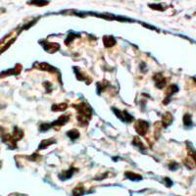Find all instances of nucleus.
Returning a JSON list of instances; mask_svg holds the SVG:
<instances>
[{"label":"nucleus","instance_id":"nucleus-1","mask_svg":"<svg viewBox=\"0 0 196 196\" xmlns=\"http://www.w3.org/2000/svg\"><path fill=\"white\" fill-rule=\"evenodd\" d=\"M134 128H135L136 133H138L139 135H145L147 130H148V128H149V124L145 121L138 120L134 124Z\"/></svg>","mask_w":196,"mask_h":196},{"label":"nucleus","instance_id":"nucleus-2","mask_svg":"<svg viewBox=\"0 0 196 196\" xmlns=\"http://www.w3.org/2000/svg\"><path fill=\"white\" fill-rule=\"evenodd\" d=\"M113 111L115 112L116 116H117V117L120 119L121 121H122V122H130L131 121H133V116H130V114H128V113H127L125 111L122 112V111H120V110H117V109H115V108H113Z\"/></svg>","mask_w":196,"mask_h":196},{"label":"nucleus","instance_id":"nucleus-3","mask_svg":"<svg viewBox=\"0 0 196 196\" xmlns=\"http://www.w3.org/2000/svg\"><path fill=\"white\" fill-rule=\"evenodd\" d=\"M154 79L156 81V86L158 88H162L165 87V85H166V79L163 78V76L161 75V74H157L156 76H154Z\"/></svg>","mask_w":196,"mask_h":196},{"label":"nucleus","instance_id":"nucleus-4","mask_svg":"<svg viewBox=\"0 0 196 196\" xmlns=\"http://www.w3.org/2000/svg\"><path fill=\"white\" fill-rule=\"evenodd\" d=\"M69 119H70V117H69L68 115H66V116L63 115V116H61V117L58 119V120H56L54 122H52L51 125H52V127H56V125H59V127H61V125L67 124V122L69 121Z\"/></svg>","mask_w":196,"mask_h":196},{"label":"nucleus","instance_id":"nucleus-5","mask_svg":"<svg viewBox=\"0 0 196 196\" xmlns=\"http://www.w3.org/2000/svg\"><path fill=\"white\" fill-rule=\"evenodd\" d=\"M103 42H104V45H105V47H112L113 45H115L116 43V40L115 38L113 37L111 35H106L103 37Z\"/></svg>","mask_w":196,"mask_h":196},{"label":"nucleus","instance_id":"nucleus-6","mask_svg":"<svg viewBox=\"0 0 196 196\" xmlns=\"http://www.w3.org/2000/svg\"><path fill=\"white\" fill-rule=\"evenodd\" d=\"M43 47L47 52L53 53L59 49V44L58 43H43Z\"/></svg>","mask_w":196,"mask_h":196},{"label":"nucleus","instance_id":"nucleus-7","mask_svg":"<svg viewBox=\"0 0 196 196\" xmlns=\"http://www.w3.org/2000/svg\"><path fill=\"white\" fill-rule=\"evenodd\" d=\"M172 122H173V116L171 115V113H166V114L163 116V119H162V124L166 128L172 124Z\"/></svg>","mask_w":196,"mask_h":196},{"label":"nucleus","instance_id":"nucleus-8","mask_svg":"<svg viewBox=\"0 0 196 196\" xmlns=\"http://www.w3.org/2000/svg\"><path fill=\"white\" fill-rule=\"evenodd\" d=\"M125 176L131 180H141L142 179L141 176H139V174H134V173H131V172H127V173L125 174Z\"/></svg>","mask_w":196,"mask_h":196},{"label":"nucleus","instance_id":"nucleus-9","mask_svg":"<svg viewBox=\"0 0 196 196\" xmlns=\"http://www.w3.org/2000/svg\"><path fill=\"white\" fill-rule=\"evenodd\" d=\"M38 66H39L38 68L43 70V71H47V72H51V73L56 72V69H54L53 67L48 65V64H46V63H41V64H39Z\"/></svg>","mask_w":196,"mask_h":196},{"label":"nucleus","instance_id":"nucleus-10","mask_svg":"<svg viewBox=\"0 0 196 196\" xmlns=\"http://www.w3.org/2000/svg\"><path fill=\"white\" fill-rule=\"evenodd\" d=\"M55 143V139H45V140H42L40 142V144H39V149H45L46 147H48L49 145L53 144Z\"/></svg>","mask_w":196,"mask_h":196},{"label":"nucleus","instance_id":"nucleus-11","mask_svg":"<svg viewBox=\"0 0 196 196\" xmlns=\"http://www.w3.org/2000/svg\"><path fill=\"white\" fill-rule=\"evenodd\" d=\"M74 172H75V170H74L73 168H71V169H70L69 171H66V172H64L63 174H60V179H70V177L73 176Z\"/></svg>","mask_w":196,"mask_h":196},{"label":"nucleus","instance_id":"nucleus-12","mask_svg":"<svg viewBox=\"0 0 196 196\" xmlns=\"http://www.w3.org/2000/svg\"><path fill=\"white\" fill-rule=\"evenodd\" d=\"M84 193V188L82 185H79L73 190V196H81Z\"/></svg>","mask_w":196,"mask_h":196},{"label":"nucleus","instance_id":"nucleus-13","mask_svg":"<svg viewBox=\"0 0 196 196\" xmlns=\"http://www.w3.org/2000/svg\"><path fill=\"white\" fill-rule=\"evenodd\" d=\"M67 135H68L71 139L75 140L79 137V130H71L67 133Z\"/></svg>","mask_w":196,"mask_h":196},{"label":"nucleus","instance_id":"nucleus-14","mask_svg":"<svg viewBox=\"0 0 196 196\" xmlns=\"http://www.w3.org/2000/svg\"><path fill=\"white\" fill-rule=\"evenodd\" d=\"M67 108V104L66 103H61L58 104V105H53L52 106V111H64Z\"/></svg>","mask_w":196,"mask_h":196},{"label":"nucleus","instance_id":"nucleus-15","mask_svg":"<svg viewBox=\"0 0 196 196\" xmlns=\"http://www.w3.org/2000/svg\"><path fill=\"white\" fill-rule=\"evenodd\" d=\"M23 134H24V133L20 130V128H15L14 133H13V137H14L15 140L21 139L23 137Z\"/></svg>","mask_w":196,"mask_h":196},{"label":"nucleus","instance_id":"nucleus-16","mask_svg":"<svg viewBox=\"0 0 196 196\" xmlns=\"http://www.w3.org/2000/svg\"><path fill=\"white\" fill-rule=\"evenodd\" d=\"M177 87L176 86V85H174V84L170 85V86L167 88V95H168L167 98H170L172 94H174V92H177Z\"/></svg>","mask_w":196,"mask_h":196},{"label":"nucleus","instance_id":"nucleus-17","mask_svg":"<svg viewBox=\"0 0 196 196\" xmlns=\"http://www.w3.org/2000/svg\"><path fill=\"white\" fill-rule=\"evenodd\" d=\"M133 143L135 144L138 148L141 150V151H144L145 150V148H144V146H143V144H142V142H141V140H140L138 137H134V139H133Z\"/></svg>","mask_w":196,"mask_h":196},{"label":"nucleus","instance_id":"nucleus-18","mask_svg":"<svg viewBox=\"0 0 196 196\" xmlns=\"http://www.w3.org/2000/svg\"><path fill=\"white\" fill-rule=\"evenodd\" d=\"M183 121H184V125H191V117L188 114H186L184 117H183Z\"/></svg>","mask_w":196,"mask_h":196},{"label":"nucleus","instance_id":"nucleus-19","mask_svg":"<svg viewBox=\"0 0 196 196\" xmlns=\"http://www.w3.org/2000/svg\"><path fill=\"white\" fill-rule=\"evenodd\" d=\"M30 3H32V4L35 5H43L42 3H47L46 1H43V0H32V1H30Z\"/></svg>","mask_w":196,"mask_h":196},{"label":"nucleus","instance_id":"nucleus-20","mask_svg":"<svg viewBox=\"0 0 196 196\" xmlns=\"http://www.w3.org/2000/svg\"><path fill=\"white\" fill-rule=\"evenodd\" d=\"M169 168H170L171 170H176L177 168V164L174 163V162H173V163H171V164L169 165Z\"/></svg>","mask_w":196,"mask_h":196}]
</instances>
